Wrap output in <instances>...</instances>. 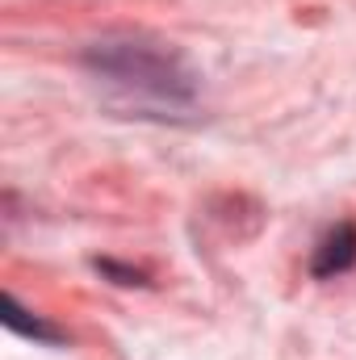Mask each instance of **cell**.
Listing matches in <instances>:
<instances>
[{
  "label": "cell",
  "instance_id": "1",
  "mask_svg": "<svg viewBox=\"0 0 356 360\" xmlns=\"http://www.w3.org/2000/svg\"><path fill=\"white\" fill-rule=\"evenodd\" d=\"M80 68L105 89H113L139 117L184 122L197 109L201 80L168 42L143 34H105L80 51Z\"/></svg>",
  "mask_w": 356,
  "mask_h": 360
},
{
  "label": "cell",
  "instance_id": "2",
  "mask_svg": "<svg viewBox=\"0 0 356 360\" xmlns=\"http://www.w3.org/2000/svg\"><path fill=\"white\" fill-rule=\"evenodd\" d=\"M356 269V222H336L310 252V276L314 281H336Z\"/></svg>",
  "mask_w": 356,
  "mask_h": 360
},
{
  "label": "cell",
  "instance_id": "3",
  "mask_svg": "<svg viewBox=\"0 0 356 360\" xmlns=\"http://www.w3.org/2000/svg\"><path fill=\"white\" fill-rule=\"evenodd\" d=\"M0 306H4V327H8V331L25 335V340H34V344H46V348H68V331L55 327V323H46L42 314L25 310V306L17 302V293H4Z\"/></svg>",
  "mask_w": 356,
  "mask_h": 360
},
{
  "label": "cell",
  "instance_id": "4",
  "mask_svg": "<svg viewBox=\"0 0 356 360\" xmlns=\"http://www.w3.org/2000/svg\"><path fill=\"white\" fill-rule=\"evenodd\" d=\"M92 272H101L105 281H113V285H122V289H147V285H151V276L143 269L122 264V260H113V256H96V260H92Z\"/></svg>",
  "mask_w": 356,
  "mask_h": 360
}]
</instances>
